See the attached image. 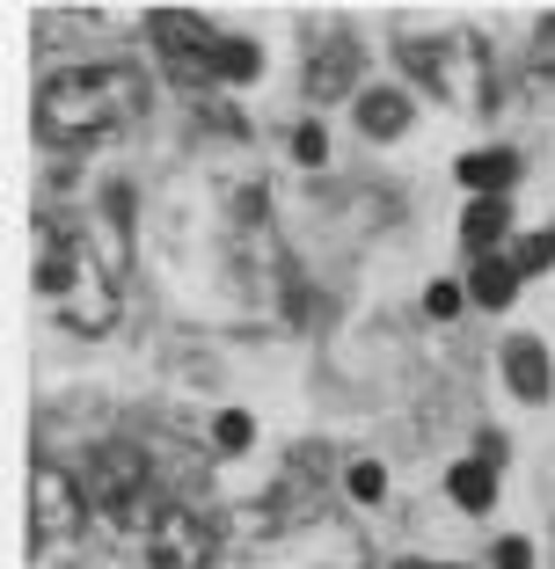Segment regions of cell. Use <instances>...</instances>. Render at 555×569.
<instances>
[{
	"label": "cell",
	"instance_id": "17",
	"mask_svg": "<svg viewBox=\"0 0 555 569\" xmlns=\"http://www.w3.org/2000/svg\"><path fill=\"white\" fill-rule=\"evenodd\" d=\"M460 300H468V292H460V284H446V278H438L432 292H424V315H438V321H454V315H460Z\"/></svg>",
	"mask_w": 555,
	"mask_h": 569
},
{
	"label": "cell",
	"instance_id": "11",
	"mask_svg": "<svg viewBox=\"0 0 555 569\" xmlns=\"http://www.w3.org/2000/svg\"><path fill=\"white\" fill-rule=\"evenodd\" d=\"M505 198H468V219H460V241H468V256H489L497 241H505Z\"/></svg>",
	"mask_w": 555,
	"mask_h": 569
},
{
	"label": "cell",
	"instance_id": "5",
	"mask_svg": "<svg viewBox=\"0 0 555 569\" xmlns=\"http://www.w3.org/2000/svg\"><path fill=\"white\" fill-rule=\"evenodd\" d=\"M132 562L139 569H212V526H205L190 503H161V519L147 526Z\"/></svg>",
	"mask_w": 555,
	"mask_h": 569
},
{
	"label": "cell",
	"instance_id": "16",
	"mask_svg": "<svg viewBox=\"0 0 555 569\" xmlns=\"http://www.w3.org/2000/svg\"><path fill=\"white\" fill-rule=\"evenodd\" d=\"M344 489H351L358 503H380V489H387V475H380V460H358L351 475H344Z\"/></svg>",
	"mask_w": 555,
	"mask_h": 569
},
{
	"label": "cell",
	"instance_id": "20",
	"mask_svg": "<svg viewBox=\"0 0 555 569\" xmlns=\"http://www.w3.org/2000/svg\"><path fill=\"white\" fill-rule=\"evenodd\" d=\"M403 569H454V562H403Z\"/></svg>",
	"mask_w": 555,
	"mask_h": 569
},
{
	"label": "cell",
	"instance_id": "12",
	"mask_svg": "<svg viewBox=\"0 0 555 569\" xmlns=\"http://www.w3.org/2000/svg\"><path fill=\"white\" fill-rule=\"evenodd\" d=\"M446 489H454L460 511H489V497H497V468H489V460H460V468L446 475Z\"/></svg>",
	"mask_w": 555,
	"mask_h": 569
},
{
	"label": "cell",
	"instance_id": "4",
	"mask_svg": "<svg viewBox=\"0 0 555 569\" xmlns=\"http://www.w3.org/2000/svg\"><path fill=\"white\" fill-rule=\"evenodd\" d=\"M81 526H88V489L73 482L67 468H37V482H30V540H37V555H59Z\"/></svg>",
	"mask_w": 555,
	"mask_h": 569
},
{
	"label": "cell",
	"instance_id": "3",
	"mask_svg": "<svg viewBox=\"0 0 555 569\" xmlns=\"http://www.w3.org/2000/svg\"><path fill=\"white\" fill-rule=\"evenodd\" d=\"M147 37H153V51H161V67H169L184 88H219L212 67H219V44H227V37H219L205 16H190V8H153Z\"/></svg>",
	"mask_w": 555,
	"mask_h": 569
},
{
	"label": "cell",
	"instance_id": "13",
	"mask_svg": "<svg viewBox=\"0 0 555 569\" xmlns=\"http://www.w3.org/2000/svg\"><path fill=\"white\" fill-rule=\"evenodd\" d=\"M219 88H235V81H249L256 73V44H241V37H227V44H219Z\"/></svg>",
	"mask_w": 555,
	"mask_h": 569
},
{
	"label": "cell",
	"instance_id": "7",
	"mask_svg": "<svg viewBox=\"0 0 555 569\" xmlns=\"http://www.w3.org/2000/svg\"><path fill=\"white\" fill-rule=\"evenodd\" d=\"M505 380L519 402H548V351H541L534 336H512L505 343Z\"/></svg>",
	"mask_w": 555,
	"mask_h": 569
},
{
	"label": "cell",
	"instance_id": "6",
	"mask_svg": "<svg viewBox=\"0 0 555 569\" xmlns=\"http://www.w3.org/2000/svg\"><path fill=\"white\" fill-rule=\"evenodd\" d=\"M351 73H358V44L344 30H329V37H307V96H344L351 88Z\"/></svg>",
	"mask_w": 555,
	"mask_h": 569
},
{
	"label": "cell",
	"instance_id": "8",
	"mask_svg": "<svg viewBox=\"0 0 555 569\" xmlns=\"http://www.w3.org/2000/svg\"><path fill=\"white\" fill-rule=\"evenodd\" d=\"M468 292H475V307L505 315V307L519 300V263H512V256H483V263H475V278H468Z\"/></svg>",
	"mask_w": 555,
	"mask_h": 569
},
{
	"label": "cell",
	"instance_id": "2",
	"mask_svg": "<svg viewBox=\"0 0 555 569\" xmlns=\"http://www.w3.org/2000/svg\"><path fill=\"white\" fill-rule=\"evenodd\" d=\"M403 67L417 73L424 88L454 96L460 110H483V102H489V59H483V44H475L468 30H446V37H409V44H403Z\"/></svg>",
	"mask_w": 555,
	"mask_h": 569
},
{
	"label": "cell",
	"instance_id": "19",
	"mask_svg": "<svg viewBox=\"0 0 555 569\" xmlns=\"http://www.w3.org/2000/svg\"><path fill=\"white\" fill-rule=\"evenodd\" d=\"M293 153H300V161L315 168L321 153H329V147H321V124H300V132H293Z\"/></svg>",
	"mask_w": 555,
	"mask_h": 569
},
{
	"label": "cell",
	"instance_id": "18",
	"mask_svg": "<svg viewBox=\"0 0 555 569\" xmlns=\"http://www.w3.org/2000/svg\"><path fill=\"white\" fill-rule=\"evenodd\" d=\"M489 569H534V540H497V548H489Z\"/></svg>",
	"mask_w": 555,
	"mask_h": 569
},
{
	"label": "cell",
	"instance_id": "9",
	"mask_svg": "<svg viewBox=\"0 0 555 569\" xmlns=\"http://www.w3.org/2000/svg\"><path fill=\"white\" fill-rule=\"evenodd\" d=\"M358 124H366V139L409 132V96L403 88H366V96H358Z\"/></svg>",
	"mask_w": 555,
	"mask_h": 569
},
{
	"label": "cell",
	"instance_id": "1",
	"mask_svg": "<svg viewBox=\"0 0 555 569\" xmlns=\"http://www.w3.org/2000/svg\"><path fill=\"white\" fill-rule=\"evenodd\" d=\"M139 110H147V81L132 67H73V73H51L44 81L37 132L51 147H96V139L125 132Z\"/></svg>",
	"mask_w": 555,
	"mask_h": 569
},
{
	"label": "cell",
	"instance_id": "15",
	"mask_svg": "<svg viewBox=\"0 0 555 569\" xmlns=\"http://www.w3.org/2000/svg\"><path fill=\"white\" fill-rule=\"evenodd\" d=\"M512 263H519V278H534V270L555 263V234H526L519 249H512Z\"/></svg>",
	"mask_w": 555,
	"mask_h": 569
},
{
	"label": "cell",
	"instance_id": "14",
	"mask_svg": "<svg viewBox=\"0 0 555 569\" xmlns=\"http://www.w3.org/2000/svg\"><path fill=\"white\" fill-rule=\"evenodd\" d=\"M249 438H256V423H249V417H241V409H227V417H219V423H212V446H219V452H227V460H235V452H249Z\"/></svg>",
	"mask_w": 555,
	"mask_h": 569
},
{
	"label": "cell",
	"instance_id": "10",
	"mask_svg": "<svg viewBox=\"0 0 555 569\" xmlns=\"http://www.w3.org/2000/svg\"><path fill=\"white\" fill-rule=\"evenodd\" d=\"M512 176H519V161H512L505 147L468 153V161H460V183H468L475 198H505V190H512Z\"/></svg>",
	"mask_w": 555,
	"mask_h": 569
}]
</instances>
